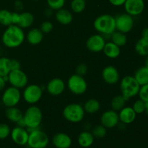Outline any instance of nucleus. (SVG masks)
<instances>
[{"instance_id":"obj_1","label":"nucleus","mask_w":148,"mask_h":148,"mask_svg":"<svg viewBox=\"0 0 148 148\" xmlns=\"http://www.w3.org/2000/svg\"><path fill=\"white\" fill-rule=\"evenodd\" d=\"M25 40V34L23 28L17 25H10L3 33L1 41L3 45L9 49L19 47Z\"/></svg>"},{"instance_id":"obj_2","label":"nucleus","mask_w":148,"mask_h":148,"mask_svg":"<svg viewBox=\"0 0 148 148\" xmlns=\"http://www.w3.org/2000/svg\"><path fill=\"white\" fill-rule=\"evenodd\" d=\"M95 30L104 38L111 35L116 30L115 17L110 14H103L98 16L93 22Z\"/></svg>"},{"instance_id":"obj_3","label":"nucleus","mask_w":148,"mask_h":148,"mask_svg":"<svg viewBox=\"0 0 148 148\" xmlns=\"http://www.w3.org/2000/svg\"><path fill=\"white\" fill-rule=\"evenodd\" d=\"M23 120L27 130L39 128L43 120V113L36 105H31L23 113Z\"/></svg>"},{"instance_id":"obj_4","label":"nucleus","mask_w":148,"mask_h":148,"mask_svg":"<svg viewBox=\"0 0 148 148\" xmlns=\"http://www.w3.org/2000/svg\"><path fill=\"white\" fill-rule=\"evenodd\" d=\"M140 88V84L137 82L134 76L127 75L120 81L121 95L125 98L127 101L138 95Z\"/></svg>"},{"instance_id":"obj_5","label":"nucleus","mask_w":148,"mask_h":148,"mask_svg":"<svg viewBox=\"0 0 148 148\" xmlns=\"http://www.w3.org/2000/svg\"><path fill=\"white\" fill-rule=\"evenodd\" d=\"M62 115L67 121L74 124L79 123L84 119L85 111L83 106L79 103H70L64 108Z\"/></svg>"},{"instance_id":"obj_6","label":"nucleus","mask_w":148,"mask_h":148,"mask_svg":"<svg viewBox=\"0 0 148 148\" xmlns=\"http://www.w3.org/2000/svg\"><path fill=\"white\" fill-rule=\"evenodd\" d=\"M29 137L27 145L30 148H46L49 143V136L39 128L27 130Z\"/></svg>"},{"instance_id":"obj_7","label":"nucleus","mask_w":148,"mask_h":148,"mask_svg":"<svg viewBox=\"0 0 148 148\" xmlns=\"http://www.w3.org/2000/svg\"><path fill=\"white\" fill-rule=\"evenodd\" d=\"M22 97L27 103L35 105L40 101L43 96V89L37 84H30L23 88Z\"/></svg>"},{"instance_id":"obj_8","label":"nucleus","mask_w":148,"mask_h":148,"mask_svg":"<svg viewBox=\"0 0 148 148\" xmlns=\"http://www.w3.org/2000/svg\"><path fill=\"white\" fill-rule=\"evenodd\" d=\"M66 85L72 93L79 95L85 93L88 90V83L83 76L74 74L68 79Z\"/></svg>"},{"instance_id":"obj_9","label":"nucleus","mask_w":148,"mask_h":148,"mask_svg":"<svg viewBox=\"0 0 148 148\" xmlns=\"http://www.w3.org/2000/svg\"><path fill=\"white\" fill-rule=\"evenodd\" d=\"M22 98V93L20 89L10 86L4 90L1 96V102L3 105L8 107L17 106Z\"/></svg>"},{"instance_id":"obj_10","label":"nucleus","mask_w":148,"mask_h":148,"mask_svg":"<svg viewBox=\"0 0 148 148\" xmlns=\"http://www.w3.org/2000/svg\"><path fill=\"white\" fill-rule=\"evenodd\" d=\"M115 24L116 30L127 34L130 33L134 27V17L126 12L119 14L115 17Z\"/></svg>"},{"instance_id":"obj_11","label":"nucleus","mask_w":148,"mask_h":148,"mask_svg":"<svg viewBox=\"0 0 148 148\" xmlns=\"http://www.w3.org/2000/svg\"><path fill=\"white\" fill-rule=\"evenodd\" d=\"M8 82L10 85L18 89H23L28 84V77L24 71L20 69L12 70L8 75Z\"/></svg>"},{"instance_id":"obj_12","label":"nucleus","mask_w":148,"mask_h":148,"mask_svg":"<svg viewBox=\"0 0 148 148\" xmlns=\"http://www.w3.org/2000/svg\"><path fill=\"white\" fill-rule=\"evenodd\" d=\"M106 39L103 35L94 34L90 36L86 41V48L91 52L93 53H99L103 51L105 46Z\"/></svg>"},{"instance_id":"obj_13","label":"nucleus","mask_w":148,"mask_h":148,"mask_svg":"<svg viewBox=\"0 0 148 148\" xmlns=\"http://www.w3.org/2000/svg\"><path fill=\"white\" fill-rule=\"evenodd\" d=\"M126 13L132 17L139 16L144 12L145 3L144 0H126L124 5Z\"/></svg>"},{"instance_id":"obj_14","label":"nucleus","mask_w":148,"mask_h":148,"mask_svg":"<svg viewBox=\"0 0 148 148\" xmlns=\"http://www.w3.org/2000/svg\"><path fill=\"white\" fill-rule=\"evenodd\" d=\"M101 125L106 129H112L118 126L119 121V113L114 110H108L103 113L100 118Z\"/></svg>"},{"instance_id":"obj_15","label":"nucleus","mask_w":148,"mask_h":148,"mask_svg":"<svg viewBox=\"0 0 148 148\" xmlns=\"http://www.w3.org/2000/svg\"><path fill=\"white\" fill-rule=\"evenodd\" d=\"M10 137L16 145L20 146H24L26 145L27 143L29 132L27 129H25V127L17 126L11 130Z\"/></svg>"},{"instance_id":"obj_16","label":"nucleus","mask_w":148,"mask_h":148,"mask_svg":"<svg viewBox=\"0 0 148 148\" xmlns=\"http://www.w3.org/2000/svg\"><path fill=\"white\" fill-rule=\"evenodd\" d=\"M66 88V84L61 78H53L47 83L46 86L48 93L53 96H57L64 92Z\"/></svg>"},{"instance_id":"obj_17","label":"nucleus","mask_w":148,"mask_h":148,"mask_svg":"<svg viewBox=\"0 0 148 148\" xmlns=\"http://www.w3.org/2000/svg\"><path fill=\"white\" fill-rule=\"evenodd\" d=\"M102 78L104 82L108 85H115L120 79L119 72L115 66L109 65L103 69Z\"/></svg>"},{"instance_id":"obj_18","label":"nucleus","mask_w":148,"mask_h":148,"mask_svg":"<svg viewBox=\"0 0 148 148\" xmlns=\"http://www.w3.org/2000/svg\"><path fill=\"white\" fill-rule=\"evenodd\" d=\"M72 143V138L66 133H56L52 137V144L56 148H69Z\"/></svg>"},{"instance_id":"obj_19","label":"nucleus","mask_w":148,"mask_h":148,"mask_svg":"<svg viewBox=\"0 0 148 148\" xmlns=\"http://www.w3.org/2000/svg\"><path fill=\"white\" fill-rule=\"evenodd\" d=\"M137 114L131 106H124L121 110L119 111V121L126 124H130L134 122L136 119Z\"/></svg>"},{"instance_id":"obj_20","label":"nucleus","mask_w":148,"mask_h":148,"mask_svg":"<svg viewBox=\"0 0 148 148\" xmlns=\"http://www.w3.org/2000/svg\"><path fill=\"white\" fill-rule=\"evenodd\" d=\"M55 19L60 24L67 25L70 24L73 20V15L69 10L62 8L56 11Z\"/></svg>"},{"instance_id":"obj_21","label":"nucleus","mask_w":148,"mask_h":148,"mask_svg":"<svg viewBox=\"0 0 148 148\" xmlns=\"http://www.w3.org/2000/svg\"><path fill=\"white\" fill-rule=\"evenodd\" d=\"M43 35L39 28H32L27 32L25 38L30 45L36 46L41 43L43 39Z\"/></svg>"},{"instance_id":"obj_22","label":"nucleus","mask_w":148,"mask_h":148,"mask_svg":"<svg viewBox=\"0 0 148 148\" xmlns=\"http://www.w3.org/2000/svg\"><path fill=\"white\" fill-rule=\"evenodd\" d=\"M103 51L109 59H116L121 54V48L113 42L108 41L106 43Z\"/></svg>"},{"instance_id":"obj_23","label":"nucleus","mask_w":148,"mask_h":148,"mask_svg":"<svg viewBox=\"0 0 148 148\" xmlns=\"http://www.w3.org/2000/svg\"><path fill=\"white\" fill-rule=\"evenodd\" d=\"M94 140H95V137H93L92 133L90 132L85 130V131L82 132L78 135L77 143L80 147L88 148L92 145Z\"/></svg>"},{"instance_id":"obj_24","label":"nucleus","mask_w":148,"mask_h":148,"mask_svg":"<svg viewBox=\"0 0 148 148\" xmlns=\"http://www.w3.org/2000/svg\"><path fill=\"white\" fill-rule=\"evenodd\" d=\"M34 16L29 12H23L20 13V18L17 25L23 28V30L30 27L34 23Z\"/></svg>"},{"instance_id":"obj_25","label":"nucleus","mask_w":148,"mask_h":148,"mask_svg":"<svg viewBox=\"0 0 148 148\" xmlns=\"http://www.w3.org/2000/svg\"><path fill=\"white\" fill-rule=\"evenodd\" d=\"M5 115L10 121L17 123L23 119V112L17 106L8 107L5 111Z\"/></svg>"},{"instance_id":"obj_26","label":"nucleus","mask_w":148,"mask_h":148,"mask_svg":"<svg viewBox=\"0 0 148 148\" xmlns=\"http://www.w3.org/2000/svg\"><path fill=\"white\" fill-rule=\"evenodd\" d=\"M82 106L85 113L89 114H94L98 112L101 109V103L97 99L90 98V99L87 100Z\"/></svg>"},{"instance_id":"obj_27","label":"nucleus","mask_w":148,"mask_h":148,"mask_svg":"<svg viewBox=\"0 0 148 148\" xmlns=\"http://www.w3.org/2000/svg\"><path fill=\"white\" fill-rule=\"evenodd\" d=\"M134 50L140 56H147L148 55V38H140L134 46Z\"/></svg>"},{"instance_id":"obj_28","label":"nucleus","mask_w":148,"mask_h":148,"mask_svg":"<svg viewBox=\"0 0 148 148\" xmlns=\"http://www.w3.org/2000/svg\"><path fill=\"white\" fill-rule=\"evenodd\" d=\"M134 77L140 86L148 84V67L145 66L140 67L134 72Z\"/></svg>"},{"instance_id":"obj_29","label":"nucleus","mask_w":148,"mask_h":148,"mask_svg":"<svg viewBox=\"0 0 148 148\" xmlns=\"http://www.w3.org/2000/svg\"><path fill=\"white\" fill-rule=\"evenodd\" d=\"M111 41L115 43L120 48L125 46L127 43V36L125 33L115 30L110 36Z\"/></svg>"},{"instance_id":"obj_30","label":"nucleus","mask_w":148,"mask_h":148,"mask_svg":"<svg viewBox=\"0 0 148 148\" xmlns=\"http://www.w3.org/2000/svg\"><path fill=\"white\" fill-rule=\"evenodd\" d=\"M11 71V59L4 56L0 57V76H8Z\"/></svg>"},{"instance_id":"obj_31","label":"nucleus","mask_w":148,"mask_h":148,"mask_svg":"<svg viewBox=\"0 0 148 148\" xmlns=\"http://www.w3.org/2000/svg\"><path fill=\"white\" fill-rule=\"evenodd\" d=\"M126 102L127 101L121 95H116L112 98L111 101V109L118 112L120 110L122 109L124 106H126Z\"/></svg>"},{"instance_id":"obj_32","label":"nucleus","mask_w":148,"mask_h":148,"mask_svg":"<svg viewBox=\"0 0 148 148\" xmlns=\"http://www.w3.org/2000/svg\"><path fill=\"white\" fill-rule=\"evenodd\" d=\"M12 12L10 10L6 9L0 10V24L7 27L10 25H12Z\"/></svg>"},{"instance_id":"obj_33","label":"nucleus","mask_w":148,"mask_h":148,"mask_svg":"<svg viewBox=\"0 0 148 148\" xmlns=\"http://www.w3.org/2000/svg\"><path fill=\"white\" fill-rule=\"evenodd\" d=\"M86 7V0H72L70 8L73 12L79 14L82 12Z\"/></svg>"},{"instance_id":"obj_34","label":"nucleus","mask_w":148,"mask_h":148,"mask_svg":"<svg viewBox=\"0 0 148 148\" xmlns=\"http://www.w3.org/2000/svg\"><path fill=\"white\" fill-rule=\"evenodd\" d=\"M91 133L95 138L102 139L106 136L107 129L101 124H99V125L95 126L92 128Z\"/></svg>"},{"instance_id":"obj_35","label":"nucleus","mask_w":148,"mask_h":148,"mask_svg":"<svg viewBox=\"0 0 148 148\" xmlns=\"http://www.w3.org/2000/svg\"><path fill=\"white\" fill-rule=\"evenodd\" d=\"M46 3L49 8L53 11H57L60 9L64 8L66 0H46Z\"/></svg>"},{"instance_id":"obj_36","label":"nucleus","mask_w":148,"mask_h":148,"mask_svg":"<svg viewBox=\"0 0 148 148\" xmlns=\"http://www.w3.org/2000/svg\"><path fill=\"white\" fill-rule=\"evenodd\" d=\"M132 108L137 114H141L145 113V102L139 99L134 103L132 106Z\"/></svg>"},{"instance_id":"obj_37","label":"nucleus","mask_w":148,"mask_h":148,"mask_svg":"<svg viewBox=\"0 0 148 148\" xmlns=\"http://www.w3.org/2000/svg\"><path fill=\"white\" fill-rule=\"evenodd\" d=\"M11 129L10 126L4 123L0 124V140H4L10 135Z\"/></svg>"},{"instance_id":"obj_38","label":"nucleus","mask_w":148,"mask_h":148,"mask_svg":"<svg viewBox=\"0 0 148 148\" xmlns=\"http://www.w3.org/2000/svg\"><path fill=\"white\" fill-rule=\"evenodd\" d=\"M139 98L144 102H148V84L140 86L139 91Z\"/></svg>"},{"instance_id":"obj_39","label":"nucleus","mask_w":148,"mask_h":148,"mask_svg":"<svg viewBox=\"0 0 148 148\" xmlns=\"http://www.w3.org/2000/svg\"><path fill=\"white\" fill-rule=\"evenodd\" d=\"M53 28V23L50 21H44L40 25V30H41L43 34H47L52 31Z\"/></svg>"},{"instance_id":"obj_40","label":"nucleus","mask_w":148,"mask_h":148,"mask_svg":"<svg viewBox=\"0 0 148 148\" xmlns=\"http://www.w3.org/2000/svg\"><path fill=\"white\" fill-rule=\"evenodd\" d=\"M88 72V66L85 64H80L76 68V74L84 76Z\"/></svg>"},{"instance_id":"obj_41","label":"nucleus","mask_w":148,"mask_h":148,"mask_svg":"<svg viewBox=\"0 0 148 148\" xmlns=\"http://www.w3.org/2000/svg\"><path fill=\"white\" fill-rule=\"evenodd\" d=\"M108 1L114 7H121L124 4L126 0H108Z\"/></svg>"},{"instance_id":"obj_42","label":"nucleus","mask_w":148,"mask_h":148,"mask_svg":"<svg viewBox=\"0 0 148 148\" xmlns=\"http://www.w3.org/2000/svg\"><path fill=\"white\" fill-rule=\"evenodd\" d=\"M11 66L12 70L21 69V64H20V62L16 59H11Z\"/></svg>"},{"instance_id":"obj_43","label":"nucleus","mask_w":148,"mask_h":148,"mask_svg":"<svg viewBox=\"0 0 148 148\" xmlns=\"http://www.w3.org/2000/svg\"><path fill=\"white\" fill-rule=\"evenodd\" d=\"M20 18V13L19 12H12V25H17Z\"/></svg>"},{"instance_id":"obj_44","label":"nucleus","mask_w":148,"mask_h":148,"mask_svg":"<svg viewBox=\"0 0 148 148\" xmlns=\"http://www.w3.org/2000/svg\"><path fill=\"white\" fill-rule=\"evenodd\" d=\"M6 81L3 77L0 76V91H2L4 89L6 85Z\"/></svg>"},{"instance_id":"obj_45","label":"nucleus","mask_w":148,"mask_h":148,"mask_svg":"<svg viewBox=\"0 0 148 148\" xmlns=\"http://www.w3.org/2000/svg\"><path fill=\"white\" fill-rule=\"evenodd\" d=\"M14 7L17 10H21L23 8V4L21 1H16L14 3Z\"/></svg>"},{"instance_id":"obj_46","label":"nucleus","mask_w":148,"mask_h":148,"mask_svg":"<svg viewBox=\"0 0 148 148\" xmlns=\"http://www.w3.org/2000/svg\"><path fill=\"white\" fill-rule=\"evenodd\" d=\"M142 37L148 38V27H145L142 31Z\"/></svg>"},{"instance_id":"obj_47","label":"nucleus","mask_w":148,"mask_h":148,"mask_svg":"<svg viewBox=\"0 0 148 148\" xmlns=\"http://www.w3.org/2000/svg\"><path fill=\"white\" fill-rule=\"evenodd\" d=\"M45 14H46L47 17H50V16L52 15V14H53V10H51L50 8H48L47 10H45Z\"/></svg>"},{"instance_id":"obj_48","label":"nucleus","mask_w":148,"mask_h":148,"mask_svg":"<svg viewBox=\"0 0 148 148\" xmlns=\"http://www.w3.org/2000/svg\"><path fill=\"white\" fill-rule=\"evenodd\" d=\"M145 114L148 117V102L145 103Z\"/></svg>"},{"instance_id":"obj_49","label":"nucleus","mask_w":148,"mask_h":148,"mask_svg":"<svg viewBox=\"0 0 148 148\" xmlns=\"http://www.w3.org/2000/svg\"><path fill=\"white\" fill-rule=\"evenodd\" d=\"M145 66L148 67V55L147 56H145Z\"/></svg>"},{"instance_id":"obj_50","label":"nucleus","mask_w":148,"mask_h":148,"mask_svg":"<svg viewBox=\"0 0 148 148\" xmlns=\"http://www.w3.org/2000/svg\"><path fill=\"white\" fill-rule=\"evenodd\" d=\"M32 1H38V0H32Z\"/></svg>"}]
</instances>
